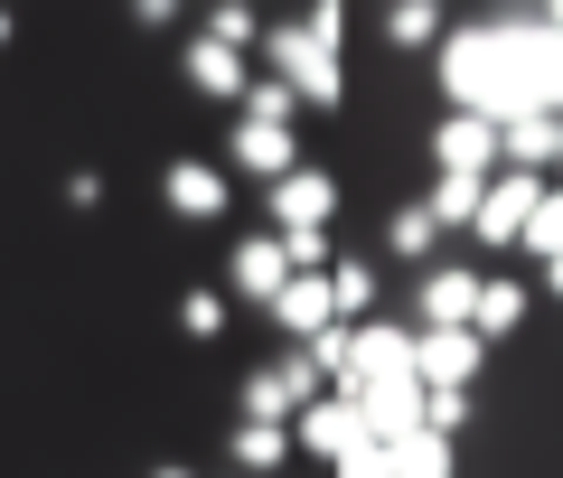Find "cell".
Returning <instances> with one entry per match:
<instances>
[{"mask_svg":"<svg viewBox=\"0 0 563 478\" xmlns=\"http://www.w3.org/2000/svg\"><path fill=\"white\" fill-rule=\"evenodd\" d=\"M161 207L188 216V225H217L225 207H235V188H225L217 159H169V169H161Z\"/></svg>","mask_w":563,"mask_h":478,"instance_id":"8992f818","label":"cell"},{"mask_svg":"<svg viewBox=\"0 0 563 478\" xmlns=\"http://www.w3.org/2000/svg\"><path fill=\"white\" fill-rule=\"evenodd\" d=\"M339 216V179L329 169H291V179H273V235H310V225Z\"/></svg>","mask_w":563,"mask_h":478,"instance_id":"8fae6325","label":"cell"},{"mask_svg":"<svg viewBox=\"0 0 563 478\" xmlns=\"http://www.w3.org/2000/svg\"><path fill=\"white\" fill-rule=\"evenodd\" d=\"M451 451L461 441H442V432H404V441H385V469L395 478H451Z\"/></svg>","mask_w":563,"mask_h":478,"instance_id":"ffe728a7","label":"cell"},{"mask_svg":"<svg viewBox=\"0 0 563 478\" xmlns=\"http://www.w3.org/2000/svg\"><path fill=\"white\" fill-rule=\"evenodd\" d=\"M357 441H366V422H357V403H339V394H320V403H301V413H291V451L329 459V469H339Z\"/></svg>","mask_w":563,"mask_h":478,"instance_id":"ba28073f","label":"cell"},{"mask_svg":"<svg viewBox=\"0 0 563 478\" xmlns=\"http://www.w3.org/2000/svg\"><path fill=\"white\" fill-rule=\"evenodd\" d=\"M432 169H442V179H498V122L442 113V132H432Z\"/></svg>","mask_w":563,"mask_h":478,"instance_id":"52a82bcc","label":"cell"},{"mask_svg":"<svg viewBox=\"0 0 563 478\" xmlns=\"http://www.w3.org/2000/svg\"><path fill=\"white\" fill-rule=\"evenodd\" d=\"M198 38H217V47H235V57H254L263 20H254V10H244V0H217V10H207V29H198Z\"/></svg>","mask_w":563,"mask_h":478,"instance_id":"484cf974","label":"cell"},{"mask_svg":"<svg viewBox=\"0 0 563 478\" xmlns=\"http://www.w3.org/2000/svg\"><path fill=\"white\" fill-rule=\"evenodd\" d=\"M0 47H10V10H0Z\"/></svg>","mask_w":563,"mask_h":478,"instance_id":"74e56055","label":"cell"},{"mask_svg":"<svg viewBox=\"0 0 563 478\" xmlns=\"http://www.w3.org/2000/svg\"><path fill=\"white\" fill-rule=\"evenodd\" d=\"M301 29L329 47V57H339V38H347V10H339V0H320V10H301Z\"/></svg>","mask_w":563,"mask_h":478,"instance_id":"1f68e13d","label":"cell"},{"mask_svg":"<svg viewBox=\"0 0 563 478\" xmlns=\"http://www.w3.org/2000/svg\"><path fill=\"white\" fill-rule=\"evenodd\" d=\"M554 141H563V122H544V113L498 122V169H517V179H544V169H554Z\"/></svg>","mask_w":563,"mask_h":478,"instance_id":"2e32d148","label":"cell"},{"mask_svg":"<svg viewBox=\"0 0 563 478\" xmlns=\"http://www.w3.org/2000/svg\"><path fill=\"white\" fill-rule=\"evenodd\" d=\"M432 76H442L451 113L470 122H517V95H507V20H461L442 47H432Z\"/></svg>","mask_w":563,"mask_h":478,"instance_id":"6da1fadb","label":"cell"},{"mask_svg":"<svg viewBox=\"0 0 563 478\" xmlns=\"http://www.w3.org/2000/svg\"><path fill=\"white\" fill-rule=\"evenodd\" d=\"M254 57H273V85H282L291 103H310V113H339V103H347V76H339V57H329V47L310 38L301 20H263Z\"/></svg>","mask_w":563,"mask_h":478,"instance_id":"7a4b0ae2","label":"cell"},{"mask_svg":"<svg viewBox=\"0 0 563 478\" xmlns=\"http://www.w3.org/2000/svg\"><path fill=\"white\" fill-rule=\"evenodd\" d=\"M329 319H339V329H366V319H376V263H357V254L329 263Z\"/></svg>","mask_w":563,"mask_h":478,"instance_id":"ac0fdd59","label":"cell"},{"mask_svg":"<svg viewBox=\"0 0 563 478\" xmlns=\"http://www.w3.org/2000/svg\"><path fill=\"white\" fill-rule=\"evenodd\" d=\"M225 281H235V300H254V310H273V291L291 281V263H282L273 235H244L235 254H225Z\"/></svg>","mask_w":563,"mask_h":478,"instance_id":"4fadbf2b","label":"cell"},{"mask_svg":"<svg viewBox=\"0 0 563 478\" xmlns=\"http://www.w3.org/2000/svg\"><path fill=\"white\" fill-rule=\"evenodd\" d=\"M554 169H563V141H554Z\"/></svg>","mask_w":563,"mask_h":478,"instance_id":"f35d334b","label":"cell"},{"mask_svg":"<svg viewBox=\"0 0 563 478\" xmlns=\"http://www.w3.org/2000/svg\"><path fill=\"white\" fill-rule=\"evenodd\" d=\"M225 169H235V179H291V169H301V132H282V122H244L235 113V132H225Z\"/></svg>","mask_w":563,"mask_h":478,"instance_id":"5b68a950","label":"cell"},{"mask_svg":"<svg viewBox=\"0 0 563 478\" xmlns=\"http://www.w3.org/2000/svg\"><path fill=\"white\" fill-rule=\"evenodd\" d=\"M66 207H76V216H95V207H103V179H95V169H76V179H66Z\"/></svg>","mask_w":563,"mask_h":478,"instance_id":"836d02e7","label":"cell"},{"mask_svg":"<svg viewBox=\"0 0 563 478\" xmlns=\"http://www.w3.org/2000/svg\"><path fill=\"white\" fill-rule=\"evenodd\" d=\"M179 329H188L198 347H207V338H225V291H188V300H179Z\"/></svg>","mask_w":563,"mask_h":478,"instance_id":"f1b7e54d","label":"cell"},{"mask_svg":"<svg viewBox=\"0 0 563 478\" xmlns=\"http://www.w3.org/2000/svg\"><path fill=\"white\" fill-rule=\"evenodd\" d=\"M282 459H291V432H282V422H235V432H225V469L235 478H273Z\"/></svg>","mask_w":563,"mask_h":478,"instance_id":"e0dca14e","label":"cell"},{"mask_svg":"<svg viewBox=\"0 0 563 478\" xmlns=\"http://www.w3.org/2000/svg\"><path fill=\"white\" fill-rule=\"evenodd\" d=\"M536 198H544V179H517V169H498V179L479 188V216H470V235H479V244H517V235H526V216H536Z\"/></svg>","mask_w":563,"mask_h":478,"instance_id":"9c48e42d","label":"cell"},{"mask_svg":"<svg viewBox=\"0 0 563 478\" xmlns=\"http://www.w3.org/2000/svg\"><path fill=\"white\" fill-rule=\"evenodd\" d=\"M536 20H544V29H554V38H563V0H544V10H536Z\"/></svg>","mask_w":563,"mask_h":478,"instance_id":"e575fe53","label":"cell"},{"mask_svg":"<svg viewBox=\"0 0 563 478\" xmlns=\"http://www.w3.org/2000/svg\"><path fill=\"white\" fill-rule=\"evenodd\" d=\"M151 478H198V469H179V459H169V469H151Z\"/></svg>","mask_w":563,"mask_h":478,"instance_id":"8d00e7d4","label":"cell"},{"mask_svg":"<svg viewBox=\"0 0 563 478\" xmlns=\"http://www.w3.org/2000/svg\"><path fill=\"white\" fill-rule=\"evenodd\" d=\"M544 291H554V300H563V263H544Z\"/></svg>","mask_w":563,"mask_h":478,"instance_id":"d590c367","label":"cell"},{"mask_svg":"<svg viewBox=\"0 0 563 478\" xmlns=\"http://www.w3.org/2000/svg\"><path fill=\"white\" fill-rule=\"evenodd\" d=\"M422 432L461 441V432H470V394H422Z\"/></svg>","mask_w":563,"mask_h":478,"instance_id":"4dcf8cb0","label":"cell"},{"mask_svg":"<svg viewBox=\"0 0 563 478\" xmlns=\"http://www.w3.org/2000/svg\"><path fill=\"white\" fill-rule=\"evenodd\" d=\"M235 113H244V122H282V132H291V113H301V103L282 95L273 76H254V85H244V103H235Z\"/></svg>","mask_w":563,"mask_h":478,"instance_id":"83f0119b","label":"cell"},{"mask_svg":"<svg viewBox=\"0 0 563 478\" xmlns=\"http://www.w3.org/2000/svg\"><path fill=\"white\" fill-rule=\"evenodd\" d=\"M517 319H526V281H488V273H479V300H470V338L498 347Z\"/></svg>","mask_w":563,"mask_h":478,"instance_id":"d6986e66","label":"cell"},{"mask_svg":"<svg viewBox=\"0 0 563 478\" xmlns=\"http://www.w3.org/2000/svg\"><path fill=\"white\" fill-rule=\"evenodd\" d=\"M470 300H479V273H461V263H422L413 329H470Z\"/></svg>","mask_w":563,"mask_h":478,"instance_id":"30bf717a","label":"cell"},{"mask_svg":"<svg viewBox=\"0 0 563 478\" xmlns=\"http://www.w3.org/2000/svg\"><path fill=\"white\" fill-rule=\"evenodd\" d=\"M273 385H282V394H291V413L329 394V376H320V366H310V347H291V357H273Z\"/></svg>","mask_w":563,"mask_h":478,"instance_id":"4316f807","label":"cell"},{"mask_svg":"<svg viewBox=\"0 0 563 478\" xmlns=\"http://www.w3.org/2000/svg\"><path fill=\"white\" fill-rule=\"evenodd\" d=\"M479 366H488V347L470 329H413V385L422 394H470Z\"/></svg>","mask_w":563,"mask_h":478,"instance_id":"277c9868","label":"cell"},{"mask_svg":"<svg viewBox=\"0 0 563 478\" xmlns=\"http://www.w3.org/2000/svg\"><path fill=\"white\" fill-rule=\"evenodd\" d=\"M339 478H395V469H385V451H376V441H357V451L339 459Z\"/></svg>","mask_w":563,"mask_h":478,"instance_id":"d6a6232c","label":"cell"},{"mask_svg":"<svg viewBox=\"0 0 563 478\" xmlns=\"http://www.w3.org/2000/svg\"><path fill=\"white\" fill-rule=\"evenodd\" d=\"M498 20H507V95H517V113L563 122V38L536 10H498Z\"/></svg>","mask_w":563,"mask_h":478,"instance_id":"3957f363","label":"cell"},{"mask_svg":"<svg viewBox=\"0 0 563 478\" xmlns=\"http://www.w3.org/2000/svg\"><path fill=\"white\" fill-rule=\"evenodd\" d=\"M432 244H442V225L422 216V207H395V216H385V254H395V263H422Z\"/></svg>","mask_w":563,"mask_h":478,"instance_id":"cb8c5ba5","label":"cell"},{"mask_svg":"<svg viewBox=\"0 0 563 478\" xmlns=\"http://www.w3.org/2000/svg\"><path fill=\"white\" fill-rule=\"evenodd\" d=\"M188 85H198L207 103H244V85H254V57H235V47H217V38H188Z\"/></svg>","mask_w":563,"mask_h":478,"instance_id":"5bb4252c","label":"cell"},{"mask_svg":"<svg viewBox=\"0 0 563 478\" xmlns=\"http://www.w3.org/2000/svg\"><path fill=\"white\" fill-rule=\"evenodd\" d=\"M357 422H366V441H404V432H422V385L413 376H385V385H366L357 394Z\"/></svg>","mask_w":563,"mask_h":478,"instance_id":"7c38bea8","label":"cell"},{"mask_svg":"<svg viewBox=\"0 0 563 478\" xmlns=\"http://www.w3.org/2000/svg\"><path fill=\"white\" fill-rule=\"evenodd\" d=\"M273 329L291 347L320 338V329H329V273H291V281H282V291H273Z\"/></svg>","mask_w":563,"mask_h":478,"instance_id":"9a60e30c","label":"cell"},{"mask_svg":"<svg viewBox=\"0 0 563 478\" xmlns=\"http://www.w3.org/2000/svg\"><path fill=\"white\" fill-rule=\"evenodd\" d=\"M225 478H235V469H225Z\"/></svg>","mask_w":563,"mask_h":478,"instance_id":"ab89813d","label":"cell"},{"mask_svg":"<svg viewBox=\"0 0 563 478\" xmlns=\"http://www.w3.org/2000/svg\"><path fill=\"white\" fill-rule=\"evenodd\" d=\"M273 244H282L291 273H329V263H339V254H329V225H310V235H273Z\"/></svg>","mask_w":563,"mask_h":478,"instance_id":"f546056e","label":"cell"},{"mask_svg":"<svg viewBox=\"0 0 563 478\" xmlns=\"http://www.w3.org/2000/svg\"><path fill=\"white\" fill-rule=\"evenodd\" d=\"M235 422H282V432H291V394L273 385V366H254V376L235 385Z\"/></svg>","mask_w":563,"mask_h":478,"instance_id":"7402d4cb","label":"cell"},{"mask_svg":"<svg viewBox=\"0 0 563 478\" xmlns=\"http://www.w3.org/2000/svg\"><path fill=\"white\" fill-rule=\"evenodd\" d=\"M479 188H488V179H432L413 207H422V216H432V225L451 235V225H470V216H479Z\"/></svg>","mask_w":563,"mask_h":478,"instance_id":"44dd1931","label":"cell"},{"mask_svg":"<svg viewBox=\"0 0 563 478\" xmlns=\"http://www.w3.org/2000/svg\"><path fill=\"white\" fill-rule=\"evenodd\" d=\"M385 38H395V47H442L451 20L432 10V0H404V10H385Z\"/></svg>","mask_w":563,"mask_h":478,"instance_id":"603a6c76","label":"cell"},{"mask_svg":"<svg viewBox=\"0 0 563 478\" xmlns=\"http://www.w3.org/2000/svg\"><path fill=\"white\" fill-rule=\"evenodd\" d=\"M526 254H536V263H563V188H544V198H536V216H526Z\"/></svg>","mask_w":563,"mask_h":478,"instance_id":"d4e9b609","label":"cell"}]
</instances>
